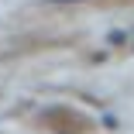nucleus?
Returning <instances> with one entry per match:
<instances>
[{"label": "nucleus", "mask_w": 134, "mask_h": 134, "mask_svg": "<svg viewBox=\"0 0 134 134\" xmlns=\"http://www.w3.org/2000/svg\"><path fill=\"white\" fill-rule=\"evenodd\" d=\"M52 4H72V0H52Z\"/></svg>", "instance_id": "obj_1"}]
</instances>
